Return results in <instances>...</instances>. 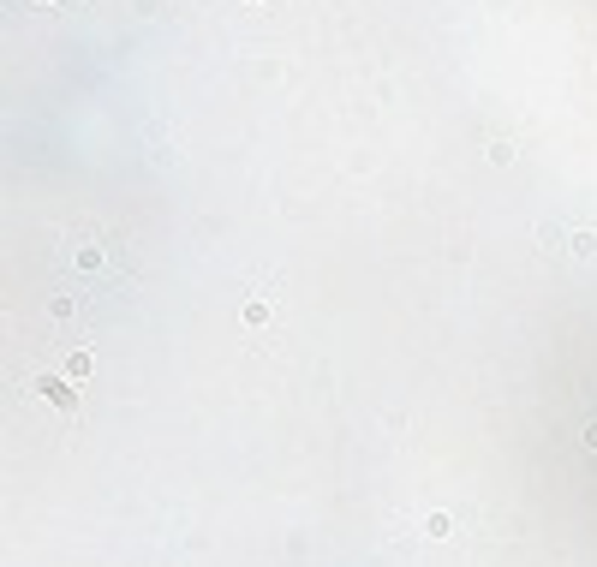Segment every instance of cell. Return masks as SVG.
Masks as SVG:
<instances>
[{
    "instance_id": "2",
    "label": "cell",
    "mask_w": 597,
    "mask_h": 567,
    "mask_svg": "<svg viewBox=\"0 0 597 567\" xmlns=\"http://www.w3.org/2000/svg\"><path fill=\"white\" fill-rule=\"evenodd\" d=\"M96 371V353H90V346H72V353H66V376H72V382H84Z\"/></svg>"
},
{
    "instance_id": "5",
    "label": "cell",
    "mask_w": 597,
    "mask_h": 567,
    "mask_svg": "<svg viewBox=\"0 0 597 567\" xmlns=\"http://www.w3.org/2000/svg\"><path fill=\"white\" fill-rule=\"evenodd\" d=\"M573 257H597V233H573Z\"/></svg>"
},
{
    "instance_id": "6",
    "label": "cell",
    "mask_w": 597,
    "mask_h": 567,
    "mask_svg": "<svg viewBox=\"0 0 597 567\" xmlns=\"http://www.w3.org/2000/svg\"><path fill=\"white\" fill-rule=\"evenodd\" d=\"M586 448H591V454H597V418L586 424Z\"/></svg>"
},
{
    "instance_id": "4",
    "label": "cell",
    "mask_w": 597,
    "mask_h": 567,
    "mask_svg": "<svg viewBox=\"0 0 597 567\" xmlns=\"http://www.w3.org/2000/svg\"><path fill=\"white\" fill-rule=\"evenodd\" d=\"M424 538H454V520H448V513L436 508V513L424 520Z\"/></svg>"
},
{
    "instance_id": "1",
    "label": "cell",
    "mask_w": 597,
    "mask_h": 567,
    "mask_svg": "<svg viewBox=\"0 0 597 567\" xmlns=\"http://www.w3.org/2000/svg\"><path fill=\"white\" fill-rule=\"evenodd\" d=\"M36 394L48 400V406H60V412H78V388H72V376H36Z\"/></svg>"
},
{
    "instance_id": "3",
    "label": "cell",
    "mask_w": 597,
    "mask_h": 567,
    "mask_svg": "<svg viewBox=\"0 0 597 567\" xmlns=\"http://www.w3.org/2000/svg\"><path fill=\"white\" fill-rule=\"evenodd\" d=\"M245 328H269V298H245Z\"/></svg>"
}]
</instances>
